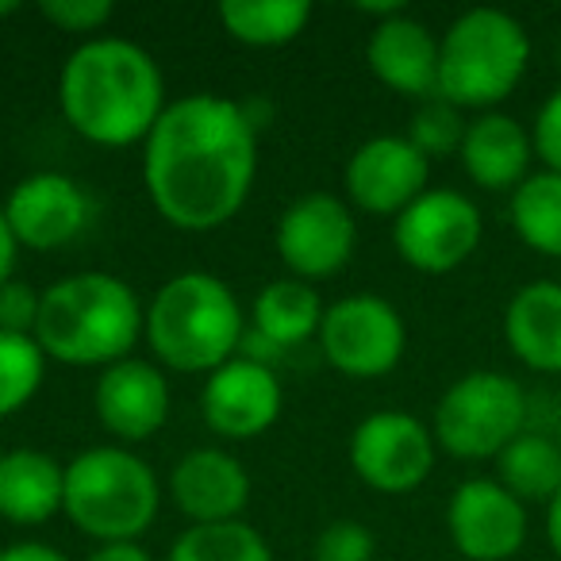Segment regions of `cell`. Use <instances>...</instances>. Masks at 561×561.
Here are the masks:
<instances>
[{
  "label": "cell",
  "instance_id": "cell-40",
  "mask_svg": "<svg viewBox=\"0 0 561 561\" xmlns=\"http://www.w3.org/2000/svg\"><path fill=\"white\" fill-rule=\"evenodd\" d=\"M454 561H461V558H454Z\"/></svg>",
  "mask_w": 561,
  "mask_h": 561
},
{
  "label": "cell",
  "instance_id": "cell-30",
  "mask_svg": "<svg viewBox=\"0 0 561 561\" xmlns=\"http://www.w3.org/2000/svg\"><path fill=\"white\" fill-rule=\"evenodd\" d=\"M377 538L358 519H335L316 538V561H374Z\"/></svg>",
  "mask_w": 561,
  "mask_h": 561
},
{
  "label": "cell",
  "instance_id": "cell-31",
  "mask_svg": "<svg viewBox=\"0 0 561 561\" xmlns=\"http://www.w3.org/2000/svg\"><path fill=\"white\" fill-rule=\"evenodd\" d=\"M39 305H43V293L32 289L27 280H20V277L4 280V285H0V331H4V335H32L35 339Z\"/></svg>",
  "mask_w": 561,
  "mask_h": 561
},
{
  "label": "cell",
  "instance_id": "cell-38",
  "mask_svg": "<svg viewBox=\"0 0 561 561\" xmlns=\"http://www.w3.org/2000/svg\"><path fill=\"white\" fill-rule=\"evenodd\" d=\"M553 438H558V446H561V420H558V431H553Z\"/></svg>",
  "mask_w": 561,
  "mask_h": 561
},
{
  "label": "cell",
  "instance_id": "cell-32",
  "mask_svg": "<svg viewBox=\"0 0 561 561\" xmlns=\"http://www.w3.org/2000/svg\"><path fill=\"white\" fill-rule=\"evenodd\" d=\"M530 142H535V158L542 162V170L561 173V85L542 101L530 127Z\"/></svg>",
  "mask_w": 561,
  "mask_h": 561
},
{
  "label": "cell",
  "instance_id": "cell-36",
  "mask_svg": "<svg viewBox=\"0 0 561 561\" xmlns=\"http://www.w3.org/2000/svg\"><path fill=\"white\" fill-rule=\"evenodd\" d=\"M546 542L561 558V492L546 504Z\"/></svg>",
  "mask_w": 561,
  "mask_h": 561
},
{
  "label": "cell",
  "instance_id": "cell-23",
  "mask_svg": "<svg viewBox=\"0 0 561 561\" xmlns=\"http://www.w3.org/2000/svg\"><path fill=\"white\" fill-rule=\"evenodd\" d=\"M496 481L519 504H550L561 492V446L550 431H523L496 458Z\"/></svg>",
  "mask_w": 561,
  "mask_h": 561
},
{
  "label": "cell",
  "instance_id": "cell-19",
  "mask_svg": "<svg viewBox=\"0 0 561 561\" xmlns=\"http://www.w3.org/2000/svg\"><path fill=\"white\" fill-rule=\"evenodd\" d=\"M458 162L466 178L484 193H515L535 173L530 170L535 162L530 127H523L507 112H481L469 119Z\"/></svg>",
  "mask_w": 561,
  "mask_h": 561
},
{
  "label": "cell",
  "instance_id": "cell-2",
  "mask_svg": "<svg viewBox=\"0 0 561 561\" xmlns=\"http://www.w3.org/2000/svg\"><path fill=\"white\" fill-rule=\"evenodd\" d=\"M58 104L81 139L96 147L147 142L165 112V78L147 47L96 35L70 50L58 73Z\"/></svg>",
  "mask_w": 561,
  "mask_h": 561
},
{
  "label": "cell",
  "instance_id": "cell-22",
  "mask_svg": "<svg viewBox=\"0 0 561 561\" xmlns=\"http://www.w3.org/2000/svg\"><path fill=\"white\" fill-rule=\"evenodd\" d=\"M328 305L320 300L316 285L297 277H277L262 285L250 305V331L262 335L273 351H297V346L320 339V323Z\"/></svg>",
  "mask_w": 561,
  "mask_h": 561
},
{
  "label": "cell",
  "instance_id": "cell-24",
  "mask_svg": "<svg viewBox=\"0 0 561 561\" xmlns=\"http://www.w3.org/2000/svg\"><path fill=\"white\" fill-rule=\"evenodd\" d=\"M312 20L308 0H224L219 4V24L234 43L247 47H285L300 39Z\"/></svg>",
  "mask_w": 561,
  "mask_h": 561
},
{
  "label": "cell",
  "instance_id": "cell-34",
  "mask_svg": "<svg viewBox=\"0 0 561 561\" xmlns=\"http://www.w3.org/2000/svg\"><path fill=\"white\" fill-rule=\"evenodd\" d=\"M16 257H20V242L9 227V216H4V204H0V285L16 277Z\"/></svg>",
  "mask_w": 561,
  "mask_h": 561
},
{
  "label": "cell",
  "instance_id": "cell-25",
  "mask_svg": "<svg viewBox=\"0 0 561 561\" xmlns=\"http://www.w3.org/2000/svg\"><path fill=\"white\" fill-rule=\"evenodd\" d=\"M512 227L523 247L561 262V173L535 170L512 193Z\"/></svg>",
  "mask_w": 561,
  "mask_h": 561
},
{
  "label": "cell",
  "instance_id": "cell-12",
  "mask_svg": "<svg viewBox=\"0 0 561 561\" xmlns=\"http://www.w3.org/2000/svg\"><path fill=\"white\" fill-rule=\"evenodd\" d=\"M446 530L461 561H512L527 542V504L496 477H469L446 504Z\"/></svg>",
  "mask_w": 561,
  "mask_h": 561
},
{
  "label": "cell",
  "instance_id": "cell-11",
  "mask_svg": "<svg viewBox=\"0 0 561 561\" xmlns=\"http://www.w3.org/2000/svg\"><path fill=\"white\" fill-rule=\"evenodd\" d=\"M438 443L423 420L412 412H374L351 435V469L362 484L385 496L415 492L435 469Z\"/></svg>",
  "mask_w": 561,
  "mask_h": 561
},
{
  "label": "cell",
  "instance_id": "cell-8",
  "mask_svg": "<svg viewBox=\"0 0 561 561\" xmlns=\"http://www.w3.org/2000/svg\"><path fill=\"white\" fill-rule=\"evenodd\" d=\"M316 343L343 377L377 381V377H389L404 358L408 323L392 300L377 293H351L328 305Z\"/></svg>",
  "mask_w": 561,
  "mask_h": 561
},
{
  "label": "cell",
  "instance_id": "cell-37",
  "mask_svg": "<svg viewBox=\"0 0 561 561\" xmlns=\"http://www.w3.org/2000/svg\"><path fill=\"white\" fill-rule=\"evenodd\" d=\"M16 12H20L16 0H0V20H4V16H16Z\"/></svg>",
  "mask_w": 561,
  "mask_h": 561
},
{
  "label": "cell",
  "instance_id": "cell-3",
  "mask_svg": "<svg viewBox=\"0 0 561 561\" xmlns=\"http://www.w3.org/2000/svg\"><path fill=\"white\" fill-rule=\"evenodd\" d=\"M147 335V305L124 277L81 270L43 289L35 343L62 366H116Z\"/></svg>",
  "mask_w": 561,
  "mask_h": 561
},
{
  "label": "cell",
  "instance_id": "cell-17",
  "mask_svg": "<svg viewBox=\"0 0 561 561\" xmlns=\"http://www.w3.org/2000/svg\"><path fill=\"white\" fill-rule=\"evenodd\" d=\"M165 492L188 523H231L250 504V473L224 446H196L178 458Z\"/></svg>",
  "mask_w": 561,
  "mask_h": 561
},
{
  "label": "cell",
  "instance_id": "cell-5",
  "mask_svg": "<svg viewBox=\"0 0 561 561\" xmlns=\"http://www.w3.org/2000/svg\"><path fill=\"white\" fill-rule=\"evenodd\" d=\"M162 484L127 446H89L66 461V519L101 542H139L158 519Z\"/></svg>",
  "mask_w": 561,
  "mask_h": 561
},
{
  "label": "cell",
  "instance_id": "cell-35",
  "mask_svg": "<svg viewBox=\"0 0 561 561\" xmlns=\"http://www.w3.org/2000/svg\"><path fill=\"white\" fill-rule=\"evenodd\" d=\"M85 561H150L139 542H101Z\"/></svg>",
  "mask_w": 561,
  "mask_h": 561
},
{
  "label": "cell",
  "instance_id": "cell-18",
  "mask_svg": "<svg viewBox=\"0 0 561 561\" xmlns=\"http://www.w3.org/2000/svg\"><path fill=\"white\" fill-rule=\"evenodd\" d=\"M366 66L385 89L412 101L438 96V39L423 20L389 16L374 24L366 43Z\"/></svg>",
  "mask_w": 561,
  "mask_h": 561
},
{
  "label": "cell",
  "instance_id": "cell-39",
  "mask_svg": "<svg viewBox=\"0 0 561 561\" xmlns=\"http://www.w3.org/2000/svg\"><path fill=\"white\" fill-rule=\"evenodd\" d=\"M558 66H561V47H558Z\"/></svg>",
  "mask_w": 561,
  "mask_h": 561
},
{
  "label": "cell",
  "instance_id": "cell-10",
  "mask_svg": "<svg viewBox=\"0 0 561 561\" xmlns=\"http://www.w3.org/2000/svg\"><path fill=\"white\" fill-rule=\"evenodd\" d=\"M277 257L297 280H328L351 265L358 250V219L335 193H305L277 219Z\"/></svg>",
  "mask_w": 561,
  "mask_h": 561
},
{
  "label": "cell",
  "instance_id": "cell-20",
  "mask_svg": "<svg viewBox=\"0 0 561 561\" xmlns=\"http://www.w3.org/2000/svg\"><path fill=\"white\" fill-rule=\"evenodd\" d=\"M66 504V466L47 450L12 446L0 454V519L12 527H43Z\"/></svg>",
  "mask_w": 561,
  "mask_h": 561
},
{
  "label": "cell",
  "instance_id": "cell-9",
  "mask_svg": "<svg viewBox=\"0 0 561 561\" xmlns=\"http://www.w3.org/2000/svg\"><path fill=\"white\" fill-rule=\"evenodd\" d=\"M484 216L458 188H427L392 219V247L420 273H450L477 254Z\"/></svg>",
  "mask_w": 561,
  "mask_h": 561
},
{
  "label": "cell",
  "instance_id": "cell-4",
  "mask_svg": "<svg viewBox=\"0 0 561 561\" xmlns=\"http://www.w3.org/2000/svg\"><path fill=\"white\" fill-rule=\"evenodd\" d=\"M247 335L242 305L224 277L185 270L147 305V343L158 366L178 374H211L231 362Z\"/></svg>",
  "mask_w": 561,
  "mask_h": 561
},
{
  "label": "cell",
  "instance_id": "cell-7",
  "mask_svg": "<svg viewBox=\"0 0 561 561\" xmlns=\"http://www.w3.org/2000/svg\"><path fill=\"white\" fill-rule=\"evenodd\" d=\"M530 397L500 369H473L438 397L431 435L438 450L461 461H496L507 443L527 431Z\"/></svg>",
  "mask_w": 561,
  "mask_h": 561
},
{
  "label": "cell",
  "instance_id": "cell-1",
  "mask_svg": "<svg viewBox=\"0 0 561 561\" xmlns=\"http://www.w3.org/2000/svg\"><path fill=\"white\" fill-rule=\"evenodd\" d=\"M257 178V127L239 101L188 93L170 101L142 142V185L178 231H216L247 204Z\"/></svg>",
  "mask_w": 561,
  "mask_h": 561
},
{
  "label": "cell",
  "instance_id": "cell-14",
  "mask_svg": "<svg viewBox=\"0 0 561 561\" xmlns=\"http://www.w3.org/2000/svg\"><path fill=\"white\" fill-rule=\"evenodd\" d=\"M343 185L358 211L397 219L431 188V162L408 142V135H374L346 158Z\"/></svg>",
  "mask_w": 561,
  "mask_h": 561
},
{
  "label": "cell",
  "instance_id": "cell-29",
  "mask_svg": "<svg viewBox=\"0 0 561 561\" xmlns=\"http://www.w3.org/2000/svg\"><path fill=\"white\" fill-rule=\"evenodd\" d=\"M39 12L58 32L81 35V43H85V39H96V32H104V27L112 24L116 4H112V0H43Z\"/></svg>",
  "mask_w": 561,
  "mask_h": 561
},
{
  "label": "cell",
  "instance_id": "cell-28",
  "mask_svg": "<svg viewBox=\"0 0 561 561\" xmlns=\"http://www.w3.org/2000/svg\"><path fill=\"white\" fill-rule=\"evenodd\" d=\"M466 127H469V119L461 116L458 104L443 101V96H431V101H420V108L412 112L408 142H412L427 162H435V158L458 154L461 139H466Z\"/></svg>",
  "mask_w": 561,
  "mask_h": 561
},
{
  "label": "cell",
  "instance_id": "cell-6",
  "mask_svg": "<svg viewBox=\"0 0 561 561\" xmlns=\"http://www.w3.org/2000/svg\"><path fill=\"white\" fill-rule=\"evenodd\" d=\"M530 35L504 9H469L438 39V96L461 112H496L519 89Z\"/></svg>",
  "mask_w": 561,
  "mask_h": 561
},
{
  "label": "cell",
  "instance_id": "cell-15",
  "mask_svg": "<svg viewBox=\"0 0 561 561\" xmlns=\"http://www.w3.org/2000/svg\"><path fill=\"white\" fill-rule=\"evenodd\" d=\"M280 408H285V392H280L273 366L265 362L234 354L231 362L204 377L201 415L219 438L247 443V438L265 435L280 420Z\"/></svg>",
  "mask_w": 561,
  "mask_h": 561
},
{
  "label": "cell",
  "instance_id": "cell-27",
  "mask_svg": "<svg viewBox=\"0 0 561 561\" xmlns=\"http://www.w3.org/2000/svg\"><path fill=\"white\" fill-rule=\"evenodd\" d=\"M47 354L32 335H4L0 331V420L24 412L43 389Z\"/></svg>",
  "mask_w": 561,
  "mask_h": 561
},
{
  "label": "cell",
  "instance_id": "cell-16",
  "mask_svg": "<svg viewBox=\"0 0 561 561\" xmlns=\"http://www.w3.org/2000/svg\"><path fill=\"white\" fill-rule=\"evenodd\" d=\"M101 427L124 443H147L170 420V381L162 366L147 358H124L101 369L93 389Z\"/></svg>",
  "mask_w": 561,
  "mask_h": 561
},
{
  "label": "cell",
  "instance_id": "cell-33",
  "mask_svg": "<svg viewBox=\"0 0 561 561\" xmlns=\"http://www.w3.org/2000/svg\"><path fill=\"white\" fill-rule=\"evenodd\" d=\"M0 561H70L58 546L50 542H35V538H24V542H12L0 550Z\"/></svg>",
  "mask_w": 561,
  "mask_h": 561
},
{
  "label": "cell",
  "instance_id": "cell-21",
  "mask_svg": "<svg viewBox=\"0 0 561 561\" xmlns=\"http://www.w3.org/2000/svg\"><path fill=\"white\" fill-rule=\"evenodd\" d=\"M504 339L527 369L561 377V280H530L507 300Z\"/></svg>",
  "mask_w": 561,
  "mask_h": 561
},
{
  "label": "cell",
  "instance_id": "cell-26",
  "mask_svg": "<svg viewBox=\"0 0 561 561\" xmlns=\"http://www.w3.org/2000/svg\"><path fill=\"white\" fill-rule=\"evenodd\" d=\"M165 561H273V550L257 527L231 523H188L173 538Z\"/></svg>",
  "mask_w": 561,
  "mask_h": 561
},
{
  "label": "cell",
  "instance_id": "cell-13",
  "mask_svg": "<svg viewBox=\"0 0 561 561\" xmlns=\"http://www.w3.org/2000/svg\"><path fill=\"white\" fill-rule=\"evenodd\" d=\"M4 216L20 250L50 254L58 247H70L85 231L93 219V201L70 173L39 170L12 185V193L4 196Z\"/></svg>",
  "mask_w": 561,
  "mask_h": 561
}]
</instances>
